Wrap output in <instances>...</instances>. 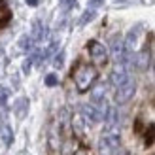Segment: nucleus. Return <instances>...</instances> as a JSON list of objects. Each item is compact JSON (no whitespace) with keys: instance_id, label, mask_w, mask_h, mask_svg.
Segmentation results:
<instances>
[{"instance_id":"17","label":"nucleus","mask_w":155,"mask_h":155,"mask_svg":"<svg viewBox=\"0 0 155 155\" xmlns=\"http://www.w3.org/2000/svg\"><path fill=\"white\" fill-rule=\"evenodd\" d=\"M74 155H89V150H87V148H83V146H81V148H78V150L74 151Z\"/></svg>"},{"instance_id":"5","label":"nucleus","mask_w":155,"mask_h":155,"mask_svg":"<svg viewBox=\"0 0 155 155\" xmlns=\"http://www.w3.org/2000/svg\"><path fill=\"white\" fill-rule=\"evenodd\" d=\"M110 51H112V57L115 63H125V57H127V49H125V42L121 40L119 36L112 38V44H110Z\"/></svg>"},{"instance_id":"21","label":"nucleus","mask_w":155,"mask_h":155,"mask_svg":"<svg viewBox=\"0 0 155 155\" xmlns=\"http://www.w3.org/2000/svg\"><path fill=\"white\" fill-rule=\"evenodd\" d=\"M153 74H155V64H153Z\"/></svg>"},{"instance_id":"10","label":"nucleus","mask_w":155,"mask_h":155,"mask_svg":"<svg viewBox=\"0 0 155 155\" xmlns=\"http://www.w3.org/2000/svg\"><path fill=\"white\" fill-rule=\"evenodd\" d=\"M93 17H95V10H93V8H91V10H87V12H85V13L81 15L80 23H81V25H85V23H87V21H91Z\"/></svg>"},{"instance_id":"4","label":"nucleus","mask_w":155,"mask_h":155,"mask_svg":"<svg viewBox=\"0 0 155 155\" xmlns=\"http://www.w3.org/2000/svg\"><path fill=\"white\" fill-rule=\"evenodd\" d=\"M134 89H136V83L133 80V76H130L125 83H121L119 87H115V102L117 104L129 102V100L133 98V95H134Z\"/></svg>"},{"instance_id":"9","label":"nucleus","mask_w":155,"mask_h":155,"mask_svg":"<svg viewBox=\"0 0 155 155\" xmlns=\"http://www.w3.org/2000/svg\"><path fill=\"white\" fill-rule=\"evenodd\" d=\"M32 36H34V40H42V36H44V25L40 21L34 25V30H32Z\"/></svg>"},{"instance_id":"14","label":"nucleus","mask_w":155,"mask_h":155,"mask_svg":"<svg viewBox=\"0 0 155 155\" xmlns=\"http://www.w3.org/2000/svg\"><path fill=\"white\" fill-rule=\"evenodd\" d=\"M6 98H8V91L6 89H0V106L6 104Z\"/></svg>"},{"instance_id":"3","label":"nucleus","mask_w":155,"mask_h":155,"mask_svg":"<svg viewBox=\"0 0 155 155\" xmlns=\"http://www.w3.org/2000/svg\"><path fill=\"white\" fill-rule=\"evenodd\" d=\"M119 151V136L115 133H104L98 140V153L100 155H115Z\"/></svg>"},{"instance_id":"8","label":"nucleus","mask_w":155,"mask_h":155,"mask_svg":"<svg viewBox=\"0 0 155 155\" xmlns=\"http://www.w3.org/2000/svg\"><path fill=\"white\" fill-rule=\"evenodd\" d=\"M2 140H4V144H8V146H10L12 140H13V136H12V129L8 127V125L2 127Z\"/></svg>"},{"instance_id":"12","label":"nucleus","mask_w":155,"mask_h":155,"mask_svg":"<svg viewBox=\"0 0 155 155\" xmlns=\"http://www.w3.org/2000/svg\"><path fill=\"white\" fill-rule=\"evenodd\" d=\"M45 85H49V87L57 85V76H55V74H49L48 78H45Z\"/></svg>"},{"instance_id":"11","label":"nucleus","mask_w":155,"mask_h":155,"mask_svg":"<svg viewBox=\"0 0 155 155\" xmlns=\"http://www.w3.org/2000/svg\"><path fill=\"white\" fill-rule=\"evenodd\" d=\"M15 112H17V115H25V112H27V100H19Z\"/></svg>"},{"instance_id":"6","label":"nucleus","mask_w":155,"mask_h":155,"mask_svg":"<svg viewBox=\"0 0 155 155\" xmlns=\"http://www.w3.org/2000/svg\"><path fill=\"white\" fill-rule=\"evenodd\" d=\"M104 121H106V133H114L115 129L119 127V114L115 108H108L106 115H104Z\"/></svg>"},{"instance_id":"16","label":"nucleus","mask_w":155,"mask_h":155,"mask_svg":"<svg viewBox=\"0 0 155 155\" xmlns=\"http://www.w3.org/2000/svg\"><path fill=\"white\" fill-rule=\"evenodd\" d=\"M104 4V0H89V6L95 10V8H98V6H102Z\"/></svg>"},{"instance_id":"19","label":"nucleus","mask_w":155,"mask_h":155,"mask_svg":"<svg viewBox=\"0 0 155 155\" xmlns=\"http://www.w3.org/2000/svg\"><path fill=\"white\" fill-rule=\"evenodd\" d=\"M61 2H63L64 6H72V4H74V0H61Z\"/></svg>"},{"instance_id":"7","label":"nucleus","mask_w":155,"mask_h":155,"mask_svg":"<svg viewBox=\"0 0 155 155\" xmlns=\"http://www.w3.org/2000/svg\"><path fill=\"white\" fill-rule=\"evenodd\" d=\"M155 142V125H148V129L144 130V144L151 146Z\"/></svg>"},{"instance_id":"13","label":"nucleus","mask_w":155,"mask_h":155,"mask_svg":"<svg viewBox=\"0 0 155 155\" xmlns=\"http://www.w3.org/2000/svg\"><path fill=\"white\" fill-rule=\"evenodd\" d=\"M6 17H10V12L4 8V4H0V23H2Z\"/></svg>"},{"instance_id":"1","label":"nucleus","mask_w":155,"mask_h":155,"mask_svg":"<svg viewBox=\"0 0 155 155\" xmlns=\"http://www.w3.org/2000/svg\"><path fill=\"white\" fill-rule=\"evenodd\" d=\"M72 80L76 83V89L80 93H85V91H89L93 85H95V81L98 80V68L95 64L80 63L72 70Z\"/></svg>"},{"instance_id":"15","label":"nucleus","mask_w":155,"mask_h":155,"mask_svg":"<svg viewBox=\"0 0 155 155\" xmlns=\"http://www.w3.org/2000/svg\"><path fill=\"white\" fill-rule=\"evenodd\" d=\"M19 45H21L23 49H28V48H30V40H28V36H25V38H23V40L19 42Z\"/></svg>"},{"instance_id":"20","label":"nucleus","mask_w":155,"mask_h":155,"mask_svg":"<svg viewBox=\"0 0 155 155\" xmlns=\"http://www.w3.org/2000/svg\"><path fill=\"white\" fill-rule=\"evenodd\" d=\"M27 4H28V6H36L38 0H27Z\"/></svg>"},{"instance_id":"18","label":"nucleus","mask_w":155,"mask_h":155,"mask_svg":"<svg viewBox=\"0 0 155 155\" xmlns=\"http://www.w3.org/2000/svg\"><path fill=\"white\" fill-rule=\"evenodd\" d=\"M61 64H63V53L57 55V59H55V66H61Z\"/></svg>"},{"instance_id":"2","label":"nucleus","mask_w":155,"mask_h":155,"mask_svg":"<svg viewBox=\"0 0 155 155\" xmlns=\"http://www.w3.org/2000/svg\"><path fill=\"white\" fill-rule=\"evenodd\" d=\"M87 53H89L91 63L95 64L97 68L98 66H104L108 63V49L100 42H97V40H91L87 44Z\"/></svg>"}]
</instances>
